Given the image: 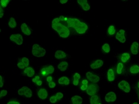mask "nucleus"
I'll list each match as a JSON object with an SVG mask.
<instances>
[{"mask_svg": "<svg viewBox=\"0 0 139 104\" xmlns=\"http://www.w3.org/2000/svg\"><path fill=\"white\" fill-rule=\"evenodd\" d=\"M67 23L69 27H73L79 34H84L88 30V26L86 23L75 18H69L67 19Z\"/></svg>", "mask_w": 139, "mask_h": 104, "instance_id": "1", "label": "nucleus"}, {"mask_svg": "<svg viewBox=\"0 0 139 104\" xmlns=\"http://www.w3.org/2000/svg\"><path fill=\"white\" fill-rule=\"evenodd\" d=\"M61 20L60 18H55L52 22V27L54 30H56L58 33L60 37L66 38L70 36L69 29L65 25L60 23Z\"/></svg>", "mask_w": 139, "mask_h": 104, "instance_id": "2", "label": "nucleus"}, {"mask_svg": "<svg viewBox=\"0 0 139 104\" xmlns=\"http://www.w3.org/2000/svg\"><path fill=\"white\" fill-rule=\"evenodd\" d=\"M32 54L33 56L36 57H43L46 54V50L41 48L39 45L34 44L33 45Z\"/></svg>", "mask_w": 139, "mask_h": 104, "instance_id": "3", "label": "nucleus"}, {"mask_svg": "<svg viewBox=\"0 0 139 104\" xmlns=\"http://www.w3.org/2000/svg\"><path fill=\"white\" fill-rule=\"evenodd\" d=\"M99 91V87L96 83H91L88 86V89L86 90L87 93L90 96H93L98 93Z\"/></svg>", "mask_w": 139, "mask_h": 104, "instance_id": "4", "label": "nucleus"}, {"mask_svg": "<svg viewBox=\"0 0 139 104\" xmlns=\"http://www.w3.org/2000/svg\"><path fill=\"white\" fill-rule=\"evenodd\" d=\"M19 95H25L27 98H31L32 96V91L27 86H23L18 91Z\"/></svg>", "mask_w": 139, "mask_h": 104, "instance_id": "5", "label": "nucleus"}, {"mask_svg": "<svg viewBox=\"0 0 139 104\" xmlns=\"http://www.w3.org/2000/svg\"><path fill=\"white\" fill-rule=\"evenodd\" d=\"M10 40L11 41L15 42V44H17L19 45H20L23 44V36L22 34H11L10 36Z\"/></svg>", "mask_w": 139, "mask_h": 104, "instance_id": "6", "label": "nucleus"}, {"mask_svg": "<svg viewBox=\"0 0 139 104\" xmlns=\"http://www.w3.org/2000/svg\"><path fill=\"white\" fill-rule=\"evenodd\" d=\"M118 88L123 90L125 92L128 93L130 91V86L129 83L125 80H122L118 83Z\"/></svg>", "mask_w": 139, "mask_h": 104, "instance_id": "7", "label": "nucleus"}, {"mask_svg": "<svg viewBox=\"0 0 139 104\" xmlns=\"http://www.w3.org/2000/svg\"><path fill=\"white\" fill-rule=\"evenodd\" d=\"M86 77L89 80H90L93 83H98L99 81L100 80V78L98 76L95 75L92 73L91 72H88L86 73Z\"/></svg>", "mask_w": 139, "mask_h": 104, "instance_id": "8", "label": "nucleus"}, {"mask_svg": "<svg viewBox=\"0 0 139 104\" xmlns=\"http://www.w3.org/2000/svg\"><path fill=\"white\" fill-rule=\"evenodd\" d=\"M125 33H126L125 30L121 29L116 34V39L118 40L121 43H124L126 41V38H125Z\"/></svg>", "mask_w": 139, "mask_h": 104, "instance_id": "9", "label": "nucleus"}, {"mask_svg": "<svg viewBox=\"0 0 139 104\" xmlns=\"http://www.w3.org/2000/svg\"><path fill=\"white\" fill-rule=\"evenodd\" d=\"M116 99H117V96H116L115 93L113 92L108 93L105 96V100L108 102L115 101Z\"/></svg>", "mask_w": 139, "mask_h": 104, "instance_id": "10", "label": "nucleus"}, {"mask_svg": "<svg viewBox=\"0 0 139 104\" xmlns=\"http://www.w3.org/2000/svg\"><path fill=\"white\" fill-rule=\"evenodd\" d=\"M77 3L80 5V6L84 11H88V10H89L90 7L87 0H77Z\"/></svg>", "mask_w": 139, "mask_h": 104, "instance_id": "11", "label": "nucleus"}, {"mask_svg": "<svg viewBox=\"0 0 139 104\" xmlns=\"http://www.w3.org/2000/svg\"><path fill=\"white\" fill-rule=\"evenodd\" d=\"M38 95L41 99H45L48 96V92L46 90L44 89V88H42V89H39V91H38Z\"/></svg>", "mask_w": 139, "mask_h": 104, "instance_id": "12", "label": "nucleus"}, {"mask_svg": "<svg viewBox=\"0 0 139 104\" xmlns=\"http://www.w3.org/2000/svg\"><path fill=\"white\" fill-rule=\"evenodd\" d=\"M103 61L98 60L95 61L94 62H93V63L90 65V67H91L92 69H96V68H100V67H101L102 65H103Z\"/></svg>", "mask_w": 139, "mask_h": 104, "instance_id": "13", "label": "nucleus"}, {"mask_svg": "<svg viewBox=\"0 0 139 104\" xmlns=\"http://www.w3.org/2000/svg\"><path fill=\"white\" fill-rule=\"evenodd\" d=\"M138 47H139V44L138 42H133V44H132L131 46V53L134 55L137 54L138 53Z\"/></svg>", "mask_w": 139, "mask_h": 104, "instance_id": "14", "label": "nucleus"}, {"mask_svg": "<svg viewBox=\"0 0 139 104\" xmlns=\"http://www.w3.org/2000/svg\"><path fill=\"white\" fill-rule=\"evenodd\" d=\"M21 29H22V32L24 34H26L27 36L30 35L31 31L30 30V29H29V27H27V26L26 23H23L22 25H21Z\"/></svg>", "mask_w": 139, "mask_h": 104, "instance_id": "15", "label": "nucleus"}, {"mask_svg": "<svg viewBox=\"0 0 139 104\" xmlns=\"http://www.w3.org/2000/svg\"><path fill=\"white\" fill-rule=\"evenodd\" d=\"M24 73L27 74L28 77H32L34 75V70L32 67H28L25 68V71H24Z\"/></svg>", "mask_w": 139, "mask_h": 104, "instance_id": "16", "label": "nucleus"}, {"mask_svg": "<svg viewBox=\"0 0 139 104\" xmlns=\"http://www.w3.org/2000/svg\"><path fill=\"white\" fill-rule=\"evenodd\" d=\"M90 102V104H101L99 97L96 95H93V96H91Z\"/></svg>", "mask_w": 139, "mask_h": 104, "instance_id": "17", "label": "nucleus"}, {"mask_svg": "<svg viewBox=\"0 0 139 104\" xmlns=\"http://www.w3.org/2000/svg\"><path fill=\"white\" fill-rule=\"evenodd\" d=\"M66 56H67L66 54L64 53V51H61V50L57 51L56 53H55V57L57 59H58V60L65 58Z\"/></svg>", "mask_w": 139, "mask_h": 104, "instance_id": "18", "label": "nucleus"}, {"mask_svg": "<svg viewBox=\"0 0 139 104\" xmlns=\"http://www.w3.org/2000/svg\"><path fill=\"white\" fill-rule=\"evenodd\" d=\"M72 102L73 104H81L83 99L79 96H74L72 98Z\"/></svg>", "mask_w": 139, "mask_h": 104, "instance_id": "19", "label": "nucleus"}, {"mask_svg": "<svg viewBox=\"0 0 139 104\" xmlns=\"http://www.w3.org/2000/svg\"><path fill=\"white\" fill-rule=\"evenodd\" d=\"M68 65V64L67 62L62 61L58 65V68L59 70L62 71V72H64V71L67 70Z\"/></svg>", "mask_w": 139, "mask_h": 104, "instance_id": "20", "label": "nucleus"}, {"mask_svg": "<svg viewBox=\"0 0 139 104\" xmlns=\"http://www.w3.org/2000/svg\"><path fill=\"white\" fill-rule=\"evenodd\" d=\"M58 83L60 84H65V85H68L70 84V80L67 77H62L59 79Z\"/></svg>", "mask_w": 139, "mask_h": 104, "instance_id": "21", "label": "nucleus"}, {"mask_svg": "<svg viewBox=\"0 0 139 104\" xmlns=\"http://www.w3.org/2000/svg\"><path fill=\"white\" fill-rule=\"evenodd\" d=\"M108 75V79L109 81H112L115 80V75H114V72L113 71L112 69H109L108 72L107 73Z\"/></svg>", "mask_w": 139, "mask_h": 104, "instance_id": "22", "label": "nucleus"}, {"mask_svg": "<svg viewBox=\"0 0 139 104\" xmlns=\"http://www.w3.org/2000/svg\"><path fill=\"white\" fill-rule=\"evenodd\" d=\"M130 58V55L128 53H125L122 54L121 56V61L123 62H126L127 61H128V60H129Z\"/></svg>", "mask_w": 139, "mask_h": 104, "instance_id": "23", "label": "nucleus"}, {"mask_svg": "<svg viewBox=\"0 0 139 104\" xmlns=\"http://www.w3.org/2000/svg\"><path fill=\"white\" fill-rule=\"evenodd\" d=\"M74 77V81H73V84L74 86H77L79 84V80L80 79V75L77 73L74 74L73 76Z\"/></svg>", "mask_w": 139, "mask_h": 104, "instance_id": "24", "label": "nucleus"}, {"mask_svg": "<svg viewBox=\"0 0 139 104\" xmlns=\"http://www.w3.org/2000/svg\"><path fill=\"white\" fill-rule=\"evenodd\" d=\"M130 72L133 74H137L139 73V66L137 65H134L130 68Z\"/></svg>", "mask_w": 139, "mask_h": 104, "instance_id": "25", "label": "nucleus"}, {"mask_svg": "<svg viewBox=\"0 0 139 104\" xmlns=\"http://www.w3.org/2000/svg\"><path fill=\"white\" fill-rule=\"evenodd\" d=\"M16 22H15V19L13 17H11L10 19L9 22H8V26L11 27V28H15L16 27Z\"/></svg>", "mask_w": 139, "mask_h": 104, "instance_id": "26", "label": "nucleus"}, {"mask_svg": "<svg viewBox=\"0 0 139 104\" xmlns=\"http://www.w3.org/2000/svg\"><path fill=\"white\" fill-rule=\"evenodd\" d=\"M88 81L87 80H83L82 81V85L81 86V90L86 91L88 88Z\"/></svg>", "mask_w": 139, "mask_h": 104, "instance_id": "27", "label": "nucleus"}, {"mask_svg": "<svg viewBox=\"0 0 139 104\" xmlns=\"http://www.w3.org/2000/svg\"><path fill=\"white\" fill-rule=\"evenodd\" d=\"M123 66H124V65H123V64L121 63V62H119V63L118 64L117 67V72L118 74L122 73Z\"/></svg>", "mask_w": 139, "mask_h": 104, "instance_id": "28", "label": "nucleus"}, {"mask_svg": "<svg viewBox=\"0 0 139 104\" xmlns=\"http://www.w3.org/2000/svg\"><path fill=\"white\" fill-rule=\"evenodd\" d=\"M102 49L106 53H108L110 52V46H109L108 44H105L102 46Z\"/></svg>", "mask_w": 139, "mask_h": 104, "instance_id": "29", "label": "nucleus"}, {"mask_svg": "<svg viewBox=\"0 0 139 104\" xmlns=\"http://www.w3.org/2000/svg\"><path fill=\"white\" fill-rule=\"evenodd\" d=\"M22 62L23 63V64L25 65V67H28L29 65V59L27 58H26V57H23V58H22Z\"/></svg>", "mask_w": 139, "mask_h": 104, "instance_id": "30", "label": "nucleus"}, {"mask_svg": "<svg viewBox=\"0 0 139 104\" xmlns=\"http://www.w3.org/2000/svg\"><path fill=\"white\" fill-rule=\"evenodd\" d=\"M108 33L110 35H112L115 33V29L114 26H110L108 28Z\"/></svg>", "mask_w": 139, "mask_h": 104, "instance_id": "31", "label": "nucleus"}, {"mask_svg": "<svg viewBox=\"0 0 139 104\" xmlns=\"http://www.w3.org/2000/svg\"><path fill=\"white\" fill-rule=\"evenodd\" d=\"M9 2L10 0H1V1H0V3H1V6L3 8L6 7Z\"/></svg>", "mask_w": 139, "mask_h": 104, "instance_id": "32", "label": "nucleus"}, {"mask_svg": "<svg viewBox=\"0 0 139 104\" xmlns=\"http://www.w3.org/2000/svg\"><path fill=\"white\" fill-rule=\"evenodd\" d=\"M41 74L43 76H46V75H48V74H48L47 67H44V68H43L42 69L41 71Z\"/></svg>", "mask_w": 139, "mask_h": 104, "instance_id": "33", "label": "nucleus"}, {"mask_svg": "<svg viewBox=\"0 0 139 104\" xmlns=\"http://www.w3.org/2000/svg\"><path fill=\"white\" fill-rule=\"evenodd\" d=\"M47 69H48V74H53L54 72V68L53 65H49V66L47 67Z\"/></svg>", "mask_w": 139, "mask_h": 104, "instance_id": "34", "label": "nucleus"}, {"mask_svg": "<svg viewBox=\"0 0 139 104\" xmlns=\"http://www.w3.org/2000/svg\"><path fill=\"white\" fill-rule=\"evenodd\" d=\"M57 100H58V99H57V97H56V96H55H55H52L49 99L50 102H51V103H56Z\"/></svg>", "mask_w": 139, "mask_h": 104, "instance_id": "35", "label": "nucleus"}, {"mask_svg": "<svg viewBox=\"0 0 139 104\" xmlns=\"http://www.w3.org/2000/svg\"><path fill=\"white\" fill-rule=\"evenodd\" d=\"M7 94V91L6 90H2L1 91V93H0V98H2V97H4L6 96Z\"/></svg>", "mask_w": 139, "mask_h": 104, "instance_id": "36", "label": "nucleus"}, {"mask_svg": "<svg viewBox=\"0 0 139 104\" xmlns=\"http://www.w3.org/2000/svg\"><path fill=\"white\" fill-rule=\"evenodd\" d=\"M55 96H56L57 99L58 100H60V99H62V98H63V94L61 92L57 93V94L55 95Z\"/></svg>", "mask_w": 139, "mask_h": 104, "instance_id": "37", "label": "nucleus"}, {"mask_svg": "<svg viewBox=\"0 0 139 104\" xmlns=\"http://www.w3.org/2000/svg\"><path fill=\"white\" fill-rule=\"evenodd\" d=\"M17 66H18V67L19 68H20V69H23V68H25V65L23 64V63L22 62H19L18 64H17Z\"/></svg>", "mask_w": 139, "mask_h": 104, "instance_id": "38", "label": "nucleus"}, {"mask_svg": "<svg viewBox=\"0 0 139 104\" xmlns=\"http://www.w3.org/2000/svg\"><path fill=\"white\" fill-rule=\"evenodd\" d=\"M55 82H54V81H51V82H49V87L50 88H55Z\"/></svg>", "mask_w": 139, "mask_h": 104, "instance_id": "39", "label": "nucleus"}, {"mask_svg": "<svg viewBox=\"0 0 139 104\" xmlns=\"http://www.w3.org/2000/svg\"><path fill=\"white\" fill-rule=\"evenodd\" d=\"M4 15V10H3V8L1 7V6L0 7V18H2Z\"/></svg>", "mask_w": 139, "mask_h": 104, "instance_id": "40", "label": "nucleus"}, {"mask_svg": "<svg viewBox=\"0 0 139 104\" xmlns=\"http://www.w3.org/2000/svg\"><path fill=\"white\" fill-rule=\"evenodd\" d=\"M40 80L39 77V76H36V77H34V79H32V81H33V83H36L38 80Z\"/></svg>", "mask_w": 139, "mask_h": 104, "instance_id": "41", "label": "nucleus"}, {"mask_svg": "<svg viewBox=\"0 0 139 104\" xmlns=\"http://www.w3.org/2000/svg\"><path fill=\"white\" fill-rule=\"evenodd\" d=\"M3 84H4V83H3V77L1 76H0V88H2L3 86Z\"/></svg>", "mask_w": 139, "mask_h": 104, "instance_id": "42", "label": "nucleus"}, {"mask_svg": "<svg viewBox=\"0 0 139 104\" xmlns=\"http://www.w3.org/2000/svg\"><path fill=\"white\" fill-rule=\"evenodd\" d=\"M7 104H20L19 102H16V101H10L8 102Z\"/></svg>", "mask_w": 139, "mask_h": 104, "instance_id": "43", "label": "nucleus"}, {"mask_svg": "<svg viewBox=\"0 0 139 104\" xmlns=\"http://www.w3.org/2000/svg\"><path fill=\"white\" fill-rule=\"evenodd\" d=\"M47 81L48 82H51V81H52V80H53V77H51V76H49V77H47Z\"/></svg>", "mask_w": 139, "mask_h": 104, "instance_id": "44", "label": "nucleus"}, {"mask_svg": "<svg viewBox=\"0 0 139 104\" xmlns=\"http://www.w3.org/2000/svg\"><path fill=\"white\" fill-rule=\"evenodd\" d=\"M36 84H37L38 86H41L42 84V81L41 80H38L37 81V82L36 83Z\"/></svg>", "mask_w": 139, "mask_h": 104, "instance_id": "45", "label": "nucleus"}, {"mask_svg": "<svg viewBox=\"0 0 139 104\" xmlns=\"http://www.w3.org/2000/svg\"><path fill=\"white\" fill-rule=\"evenodd\" d=\"M67 2H68L67 0H61L60 1V3H61V4H65V3Z\"/></svg>", "mask_w": 139, "mask_h": 104, "instance_id": "46", "label": "nucleus"}, {"mask_svg": "<svg viewBox=\"0 0 139 104\" xmlns=\"http://www.w3.org/2000/svg\"><path fill=\"white\" fill-rule=\"evenodd\" d=\"M133 104H138V103H137V102H134V103Z\"/></svg>", "mask_w": 139, "mask_h": 104, "instance_id": "47", "label": "nucleus"}, {"mask_svg": "<svg viewBox=\"0 0 139 104\" xmlns=\"http://www.w3.org/2000/svg\"><path fill=\"white\" fill-rule=\"evenodd\" d=\"M138 88H139V82H138Z\"/></svg>", "mask_w": 139, "mask_h": 104, "instance_id": "48", "label": "nucleus"}]
</instances>
